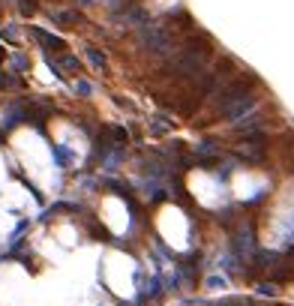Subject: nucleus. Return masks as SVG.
<instances>
[{"label":"nucleus","mask_w":294,"mask_h":306,"mask_svg":"<svg viewBox=\"0 0 294 306\" xmlns=\"http://www.w3.org/2000/svg\"><path fill=\"white\" fill-rule=\"evenodd\" d=\"M138 27H141V30H138V33H141V42H144L153 54H162V51L168 48V36H165L156 24H147V21H144V24H138Z\"/></svg>","instance_id":"1"},{"label":"nucleus","mask_w":294,"mask_h":306,"mask_svg":"<svg viewBox=\"0 0 294 306\" xmlns=\"http://www.w3.org/2000/svg\"><path fill=\"white\" fill-rule=\"evenodd\" d=\"M33 36H36V39H39L48 51H63V48H66V42H63V39H57V36H51V33H45V30H39V27L33 30Z\"/></svg>","instance_id":"2"},{"label":"nucleus","mask_w":294,"mask_h":306,"mask_svg":"<svg viewBox=\"0 0 294 306\" xmlns=\"http://www.w3.org/2000/svg\"><path fill=\"white\" fill-rule=\"evenodd\" d=\"M54 69H69L66 75H75V72H78V60L66 54V57H60V60H54Z\"/></svg>","instance_id":"3"},{"label":"nucleus","mask_w":294,"mask_h":306,"mask_svg":"<svg viewBox=\"0 0 294 306\" xmlns=\"http://www.w3.org/2000/svg\"><path fill=\"white\" fill-rule=\"evenodd\" d=\"M54 21H63V24H75L78 15L75 12H54Z\"/></svg>","instance_id":"4"},{"label":"nucleus","mask_w":294,"mask_h":306,"mask_svg":"<svg viewBox=\"0 0 294 306\" xmlns=\"http://www.w3.org/2000/svg\"><path fill=\"white\" fill-rule=\"evenodd\" d=\"M0 60H3V48H0Z\"/></svg>","instance_id":"5"}]
</instances>
